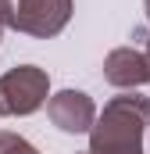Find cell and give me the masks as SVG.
<instances>
[{
	"mask_svg": "<svg viewBox=\"0 0 150 154\" xmlns=\"http://www.w3.org/2000/svg\"><path fill=\"white\" fill-rule=\"evenodd\" d=\"M150 97L143 93H122L97 111V122L89 125V151L86 154H143L147 140Z\"/></svg>",
	"mask_w": 150,
	"mask_h": 154,
	"instance_id": "cell-1",
	"label": "cell"
},
{
	"mask_svg": "<svg viewBox=\"0 0 150 154\" xmlns=\"http://www.w3.org/2000/svg\"><path fill=\"white\" fill-rule=\"evenodd\" d=\"M50 97V75L36 65H18L0 75V111L14 118H25L39 111Z\"/></svg>",
	"mask_w": 150,
	"mask_h": 154,
	"instance_id": "cell-2",
	"label": "cell"
},
{
	"mask_svg": "<svg viewBox=\"0 0 150 154\" xmlns=\"http://www.w3.org/2000/svg\"><path fill=\"white\" fill-rule=\"evenodd\" d=\"M68 22H72V0H18L11 29L36 39H50Z\"/></svg>",
	"mask_w": 150,
	"mask_h": 154,
	"instance_id": "cell-3",
	"label": "cell"
},
{
	"mask_svg": "<svg viewBox=\"0 0 150 154\" xmlns=\"http://www.w3.org/2000/svg\"><path fill=\"white\" fill-rule=\"evenodd\" d=\"M46 115H50V122H54L61 133L82 136V133H89V125L97 122V104H93V97L82 93V90H61V93H50V97H46Z\"/></svg>",
	"mask_w": 150,
	"mask_h": 154,
	"instance_id": "cell-4",
	"label": "cell"
},
{
	"mask_svg": "<svg viewBox=\"0 0 150 154\" xmlns=\"http://www.w3.org/2000/svg\"><path fill=\"white\" fill-rule=\"evenodd\" d=\"M104 79L114 90H140V86H147L150 68H147L143 50H136V47H114L104 57Z\"/></svg>",
	"mask_w": 150,
	"mask_h": 154,
	"instance_id": "cell-5",
	"label": "cell"
},
{
	"mask_svg": "<svg viewBox=\"0 0 150 154\" xmlns=\"http://www.w3.org/2000/svg\"><path fill=\"white\" fill-rule=\"evenodd\" d=\"M0 154H39V151L18 133H0Z\"/></svg>",
	"mask_w": 150,
	"mask_h": 154,
	"instance_id": "cell-6",
	"label": "cell"
},
{
	"mask_svg": "<svg viewBox=\"0 0 150 154\" xmlns=\"http://www.w3.org/2000/svg\"><path fill=\"white\" fill-rule=\"evenodd\" d=\"M14 11H18V0H0V29L14 25Z\"/></svg>",
	"mask_w": 150,
	"mask_h": 154,
	"instance_id": "cell-7",
	"label": "cell"
},
{
	"mask_svg": "<svg viewBox=\"0 0 150 154\" xmlns=\"http://www.w3.org/2000/svg\"><path fill=\"white\" fill-rule=\"evenodd\" d=\"M143 39H147V50H143V57H147V68H150V32H147Z\"/></svg>",
	"mask_w": 150,
	"mask_h": 154,
	"instance_id": "cell-8",
	"label": "cell"
},
{
	"mask_svg": "<svg viewBox=\"0 0 150 154\" xmlns=\"http://www.w3.org/2000/svg\"><path fill=\"white\" fill-rule=\"evenodd\" d=\"M143 7H147V18H150V0H143Z\"/></svg>",
	"mask_w": 150,
	"mask_h": 154,
	"instance_id": "cell-9",
	"label": "cell"
},
{
	"mask_svg": "<svg viewBox=\"0 0 150 154\" xmlns=\"http://www.w3.org/2000/svg\"><path fill=\"white\" fill-rule=\"evenodd\" d=\"M147 136H150V118H147Z\"/></svg>",
	"mask_w": 150,
	"mask_h": 154,
	"instance_id": "cell-10",
	"label": "cell"
},
{
	"mask_svg": "<svg viewBox=\"0 0 150 154\" xmlns=\"http://www.w3.org/2000/svg\"><path fill=\"white\" fill-rule=\"evenodd\" d=\"M0 36H4V29H0Z\"/></svg>",
	"mask_w": 150,
	"mask_h": 154,
	"instance_id": "cell-11",
	"label": "cell"
},
{
	"mask_svg": "<svg viewBox=\"0 0 150 154\" xmlns=\"http://www.w3.org/2000/svg\"><path fill=\"white\" fill-rule=\"evenodd\" d=\"M79 154H86V151H79Z\"/></svg>",
	"mask_w": 150,
	"mask_h": 154,
	"instance_id": "cell-12",
	"label": "cell"
}]
</instances>
